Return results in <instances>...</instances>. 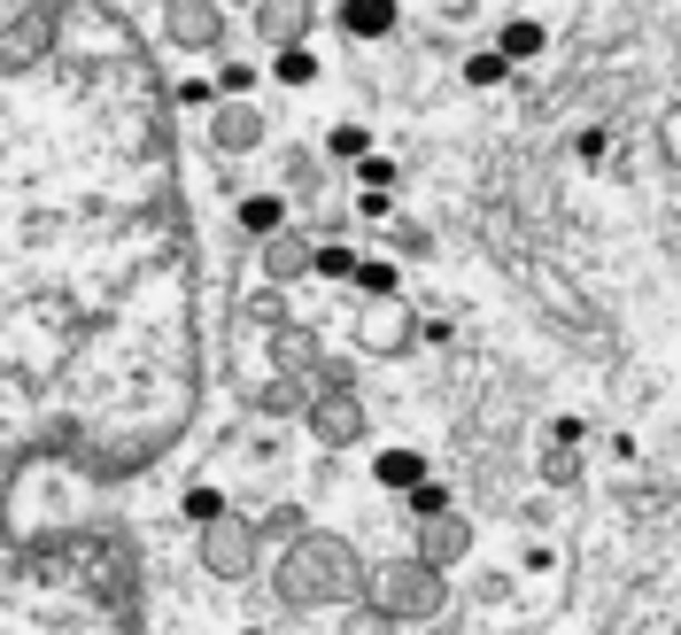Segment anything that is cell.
<instances>
[{"mask_svg": "<svg viewBox=\"0 0 681 635\" xmlns=\"http://www.w3.org/2000/svg\"><path fill=\"white\" fill-rule=\"evenodd\" d=\"M395 23H403L395 0H340V31H348V39H387Z\"/></svg>", "mask_w": 681, "mask_h": 635, "instance_id": "obj_1", "label": "cell"}, {"mask_svg": "<svg viewBox=\"0 0 681 635\" xmlns=\"http://www.w3.org/2000/svg\"><path fill=\"white\" fill-rule=\"evenodd\" d=\"M240 233H256V241H279V225H287V194H240Z\"/></svg>", "mask_w": 681, "mask_h": 635, "instance_id": "obj_2", "label": "cell"}, {"mask_svg": "<svg viewBox=\"0 0 681 635\" xmlns=\"http://www.w3.org/2000/svg\"><path fill=\"white\" fill-rule=\"evenodd\" d=\"M372 480H379V488H403V496H411V488L426 480V458H418V450H403V442H387V450L372 458Z\"/></svg>", "mask_w": 681, "mask_h": 635, "instance_id": "obj_3", "label": "cell"}, {"mask_svg": "<svg viewBox=\"0 0 681 635\" xmlns=\"http://www.w3.org/2000/svg\"><path fill=\"white\" fill-rule=\"evenodd\" d=\"M496 47H504L511 62H526V55H542V47H550V31H542L534 16H511L504 31H496Z\"/></svg>", "mask_w": 681, "mask_h": 635, "instance_id": "obj_4", "label": "cell"}, {"mask_svg": "<svg viewBox=\"0 0 681 635\" xmlns=\"http://www.w3.org/2000/svg\"><path fill=\"white\" fill-rule=\"evenodd\" d=\"M326 148H334V163H364V156H372V133H364L356 117H340L334 133H326Z\"/></svg>", "mask_w": 681, "mask_h": 635, "instance_id": "obj_5", "label": "cell"}, {"mask_svg": "<svg viewBox=\"0 0 681 635\" xmlns=\"http://www.w3.org/2000/svg\"><path fill=\"white\" fill-rule=\"evenodd\" d=\"M504 70H511L504 47H481V55H465V86H504Z\"/></svg>", "mask_w": 681, "mask_h": 635, "instance_id": "obj_6", "label": "cell"}, {"mask_svg": "<svg viewBox=\"0 0 681 635\" xmlns=\"http://www.w3.org/2000/svg\"><path fill=\"white\" fill-rule=\"evenodd\" d=\"M310 272H318V280H348V287H356L364 256H348V248H310Z\"/></svg>", "mask_w": 681, "mask_h": 635, "instance_id": "obj_7", "label": "cell"}, {"mask_svg": "<svg viewBox=\"0 0 681 635\" xmlns=\"http://www.w3.org/2000/svg\"><path fill=\"white\" fill-rule=\"evenodd\" d=\"M272 70H279V86H310V78H318V55H310V47H279Z\"/></svg>", "mask_w": 681, "mask_h": 635, "instance_id": "obj_8", "label": "cell"}, {"mask_svg": "<svg viewBox=\"0 0 681 635\" xmlns=\"http://www.w3.org/2000/svg\"><path fill=\"white\" fill-rule=\"evenodd\" d=\"M356 287H364V295H395V287H403V272H395L387 256H364V272H356Z\"/></svg>", "mask_w": 681, "mask_h": 635, "instance_id": "obj_9", "label": "cell"}, {"mask_svg": "<svg viewBox=\"0 0 681 635\" xmlns=\"http://www.w3.org/2000/svg\"><path fill=\"white\" fill-rule=\"evenodd\" d=\"M264 31L295 47V39H303V0H287V8H264Z\"/></svg>", "mask_w": 681, "mask_h": 635, "instance_id": "obj_10", "label": "cell"}, {"mask_svg": "<svg viewBox=\"0 0 681 635\" xmlns=\"http://www.w3.org/2000/svg\"><path fill=\"white\" fill-rule=\"evenodd\" d=\"M411 511H418V519H442V511H450V488H442V480H418V488H411Z\"/></svg>", "mask_w": 681, "mask_h": 635, "instance_id": "obj_11", "label": "cell"}, {"mask_svg": "<svg viewBox=\"0 0 681 635\" xmlns=\"http://www.w3.org/2000/svg\"><path fill=\"white\" fill-rule=\"evenodd\" d=\"M356 178H364V194H387V178H395V163H387V156H364V163H356Z\"/></svg>", "mask_w": 681, "mask_h": 635, "instance_id": "obj_12", "label": "cell"}, {"mask_svg": "<svg viewBox=\"0 0 681 635\" xmlns=\"http://www.w3.org/2000/svg\"><path fill=\"white\" fill-rule=\"evenodd\" d=\"M217 511H225L217 488H186V519H217Z\"/></svg>", "mask_w": 681, "mask_h": 635, "instance_id": "obj_13", "label": "cell"}, {"mask_svg": "<svg viewBox=\"0 0 681 635\" xmlns=\"http://www.w3.org/2000/svg\"><path fill=\"white\" fill-rule=\"evenodd\" d=\"M217 86H225V94H248V86H256V70H248V62H225V70H217Z\"/></svg>", "mask_w": 681, "mask_h": 635, "instance_id": "obj_14", "label": "cell"}, {"mask_svg": "<svg viewBox=\"0 0 681 635\" xmlns=\"http://www.w3.org/2000/svg\"><path fill=\"white\" fill-rule=\"evenodd\" d=\"M209 94H217V78H186V86H178V101H186V109H201Z\"/></svg>", "mask_w": 681, "mask_h": 635, "instance_id": "obj_15", "label": "cell"}, {"mask_svg": "<svg viewBox=\"0 0 681 635\" xmlns=\"http://www.w3.org/2000/svg\"><path fill=\"white\" fill-rule=\"evenodd\" d=\"M604 148H612V140H604V133H596V125H589V133H581V140H573V156H581V163H596V156H604Z\"/></svg>", "mask_w": 681, "mask_h": 635, "instance_id": "obj_16", "label": "cell"}]
</instances>
